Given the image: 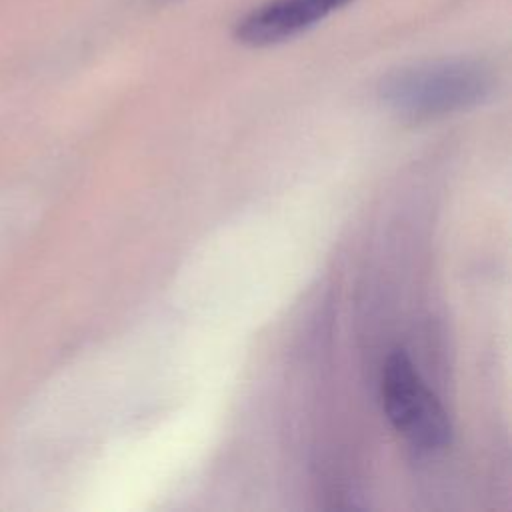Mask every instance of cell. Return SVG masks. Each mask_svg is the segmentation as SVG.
Listing matches in <instances>:
<instances>
[{"mask_svg": "<svg viewBox=\"0 0 512 512\" xmlns=\"http://www.w3.org/2000/svg\"><path fill=\"white\" fill-rule=\"evenodd\" d=\"M378 90L392 110L430 118L480 104L492 90V74L476 60H434L390 72Z\"/></svg>", "mask_w": 512, "mask_h": 512, "instance_id": "6da1fadb", "label": "cell"}, {"mask_svg": "<svg viewBox=\"0 0 512 512\" xmlns=\"http://www.w3.org/2000/svg\"><path fill=\"white\" fill-rule=\"evenodd\" d=\"M380 390L390 424L414 448L432 452L450 442L452 426L444 406L404 352L386 358Z\"/></svg>", "mask_w": 512, "mask_h": 512, "instance_id": "7a4b0ae2", "label": "cell"}, {"mask_svg": "<svg viewBox=\"0 0 512 512\" xmlns=\"http://www.w3.org/2000/svg\"><path fill=\"white\" fill-rule=\"evenodd\" d=\"M318 22L322 18L306 0H266L234 24V38L250 48H266L292 40Z\"/></svg>", "mask_w": 512, "mask_h": 512, "instance_id": "3957f363", "label": "cell"}, {"mask_svg": "<svg viewBox=\"0 0 512 512\" xmlns=\"http://www.w3.org/2000/svg\"><path fill=\"white\" fill-rule=\"evenodd\" d=\"M312 8H314V12L324 20L326 16H330L334 10H338V8H342V6H346V4H350L352 0H306Z\"/></svg>", "mask_w": 512, "mask_h": 512, "instance_id": "277c9868", "label": "cell"}]
</instances>
